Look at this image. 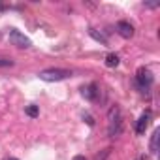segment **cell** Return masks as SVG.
Instances as JSON below:
<instances>
[{
    "instance_id": "1",
    "label": "cell",
    "mask_w": 160,
    "mask_h": 160,
    "mask_svg": "<svg viewBox=\"0 0 160 160\" xmlns=\"http://www.w3.org/2000/svg\"><path fill=\"white\" fill-rule=\"evenodd\" d=\"M122 132V119H121V109L119 106H111L108 111V134L109 138H117Z\"/></svg>"
},
{
    "instance_id": "2",
    "label": "cell",
    "mask_w": 160,
    "mask_h": 160,
    "mask_svg": "<svg viewBox=\"0 0 160 160\" xmlns=\"http://www.w3.org/2000/svg\"><path fill=\"white\" fill-rule=\"evenodd\" d=\"M70 75H72V72L62 70V68H49V70L40 72V79H43V81H62V79H66Z\"/></svg>"
},
{
    "instance_id": "3",
    "label": "cell",
    "mask_w": 160,
    "mask_h": 160,
    "mask_svg": "<svg viewBox=\"0 0 160 160\" xmlns=\"http://www.w3.org/2000/svg\"><path fill=\"white\" fill-rule=\"evenodd\" d=\"M136 83H138V87H139L141 91H147V89L151 87V83H152V75H151V72L145 70V68H139L138 73H136Z\"/></svg>"
},
{
    "instance_id": "4",
    "label": "cell",
    "mask_w": 160,
    "mask_h": 160,
    "mask_svg": "<svg viewBox=\"0 0 160 160\" xmlns=\"http://www.w3.org/2000/svg\"><path fill=\"white\" fill-rule=\"evenodd\" d=\"M10 42L13 45H17V47H30V40L25 34H21L19 30H12L10 32Z\"/></svg>"
},
{
    "instance_id": "5",
    "label": "cell",
    "mask_w": 160,
    "mask_h": 160,
    "mask_svg": "<svg viewBox=\"0 0 160 160\" xmlns=\"http://www.w3.org/2000/svg\"><path fill=\"white\" fill-rule=\"evenodd\" d=\"M81 94H83L87 100H91V102H96V100H98V94H100V91H98V85H96V83H91V85L83 87Z\"/></svg>"
},
{
    "instance_id": "6",
    "label": "cell",
    "mask_w": 160,
    "mask_h": 160,
    "mask_svg": "<svg viewBox=\"0 0 160 160\" xmlns=\"http://www.w3.org/2000/svg\"><path fill=\"white\" fill-rule=\"evenodd\" d=\"M117 32H119L122 38L128 40V38L134 36V27H132L128 21H119V23H117Z\"/></svg>"
},
{
    "instance_id": "7",
    "label": "cell",
    "mask_w": 160,
    "mask_h": 160,
    "mask_svg": "<svg viewBox=\"0 0 160 160\" xmlns=\"http://www.w3.org/2000/svg\"><path fill=\"white\" fill-rule=\"evenodd\" d=\"M149 121H151V111H145V113L139 117L138 124H136V132H138L139 136L145 134V130H147V126H149Z\"/></svg>"
},
{
    "instance_id": "8",
    "label": "cell",
    "mask_w": 160,
    "mask_h": 160,
    "mask_svg": "<svg viewBox=\"0 0 160 160\" xmlns=\"http://www.w3.org/2000/svg\"><path fill=\"white\" fill-rule=\"evenodd\" d=\"M158 139H160V130H154L152 132V136H151V152L152 154H156L158 152Z\"/></svg>"
},
{
    "instance_id": "9",
    "label": "cell",
    "mask_w": 160,
    "mask_h": 160,
    "mask_svg": "<svg viewBox=\"0 0 160 160\" xmlns=\"http://www.w3.org/2000/svg\"><path fill=\"white\" fill-rule=\"evenodd\" d=\"M106 66H108V68H115V66H119V57H117L115 53H109V55L106 57Z\"/></svg>"
},
{
    "instance_id": "10",
    "label": "cell",
    "mask_w": 160,
    "mask_h": 160,
    "mask_svg": "<svg viewBox=\"0 0 160 160\" xmlns=\"http://www.w3.org/2000/svg\"><path fill=\"white\" fill-rule=\"evenodd\" d=\"M91 36H92V38H94V40H98V42H102V43H104V45H108V40H106V38H104V36H102V34H98V32H96V30H91Z\"/></svg>"
},
{
    "instance_id": "11",
    "label": "cell",
    "mask_w": 160,
    "mask_h": 160,
    "mask_svg": "<svg viewBox=\"0 0 160 160\" xmlns=\"http://www.w3.org/2000/svg\"><path fill=\"white\" fill-rule=\"evenodd\" d=\"M27 115L28 117H38V108L36 106H28L27 108Z\"/></svg>"
},
{
    "instance_id": "12",
    "label": "cell",
    "mask_w": 160,
    "mask_h": 160,
    "mask_svg": "<svg viewBox=\"0 0 160 160\" xmlns=\"http://www.w3.org/2000/svg\"><path fill=\"white\" fill-rule=\"evenodd\" d=\"M13 60L12 58H4V57H0V66H12Z\"/></svg>"
},
{
    "instance_id": "13",
    "label": "cell",
    "mask_w": 160,
    "mask_h": 160,
    "mask_svg": "<svg viewBox=\"0 0 160 160\" xmlns=\"http://www.w3.org/2000/svg\"><path fill=\"white\" fill-rule=\"evenodd\" d=\"M73 160H87L83 154H77V156H73Z\"/></svg>"
},
{
    "instance_id": "14",
    "label": "cell",
    "mask_w": 160,
    "mask_h": 160,
    "mask_svg": "<svg viewBox=\"0 0 160 160\" xmlns=\"http://www.w3.org/2000/svg\"><path fill=\"white\" fill-rule=\"evenodd\" d=\"M12 160H17V158H12Z\"/></svg>"
}]
</instances>
